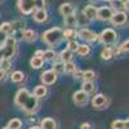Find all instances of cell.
Here are the masks:
<instances>
[{"label": "cell", "instance_id": "60d3db41", "mask_svg": "<svg viewBox=\"0 0 129 129\" xmlns=\"http://www.w3.org/2000/svg\"><path fill=\"white\" fill-rule=\"evenodd\" d=\"M3 58H5V49H4V47L0 48V61H2Z\"/></svg>", "mask_w": 129, "mask_h": 129}, {"label": "cell", "instance_id": "277c9868", "mask_svg": "<svg viewBox=\"0 0 129 129\" xmlns=\"http://www.w3.org/2000/svg\"><path fill=\"white\" fill-rule=\"evenodd\" d=\"M18 9L23 14H31L36 9L35 0H18Z\"/></svg>", "mask_w": 129, "mask_h": 129}, {"label": "cell", "instance_id": "e0dca14e", "mask_svg": "<svg viewBox=\"0 0 129 129\" xmlns=\"http://www.w3.org/2000/svg\"><path fill=\"white\" fill-rule=\"evenodd\" d=\"M75 52H76L79 56H81V57H87L90 53V47L88 44H79Z\"/></svg>", "mask_w": 129, "mask_h": 129}, {"label": "cell", "instance_id": "1f68e13d", "mask_svg": "<svg viewBox=\"0 0 129 129\" xmlns=\"http://www.w3.org/2000/svg\"><path fill=\"white\" fill-rule=\"evenodd\" d=\"M0 31H3L4 34H12L13 32V28H12V25H10V22H4L2 23V26H0Z\"/></svg>", "mask_w": 129, "mask_h": 129}, {"label": "cell", "instance_id": "ffe728a7", "mask_svg": "<svg viewBox=\"0 0 129 129\" xmlns=\"http://www.w3.org/2000/svg\"><path fill=\"white\" fill-rule=\"evenodd\" d=\"M78 36V31L74 30L72 27H67L66 30L63 31V39H69V40H72Z\"/></svg>", "mask_w": 129, "mask_h": 129}, {"label": "cell", "instance_id": "f35d334b", "mask_svg": "<svg viewBox=\"0 0 129 129\" xmlns=\"http://www.w3.org/2000/svg\"><path fill=\"white\" fill-rule=\"evenodd\" d=\"M5 78H7V71L0 69V83H3L5 80Z\"/></svg>", "mask_w": 129, "mask_h": 129}, {"label": "cell", "instance_id": "7dc6e473", "mask_svg": "<svg viewBox=\"0 0 129 129\" xmlns=\"http://www.w3.org/2000/svg\"><path fill=\"white\" fill-rule=\"evenodd\" d=\"M3 129H9V128H8V126H7V128H3Z\"/></svg>", "mask_w": 129, "mask_h": 129}, {"label": "cell", "instance_id": "cb8c5ba5", "mask_svg": "<svg viewBox=\"0 0 129 129\" xmlns=\"http://www.w3.org/2000/svg\"><path fill=\"white\" fill-rule=\"evenodd\" d=\"M43 63H44V59L40 58V57H32L31 61H30V64H31V67L32 69H40L43 66Z\"/></svg>", "mask_w": 129, "mask_h": 129}, {"label": "cell", "instance_id": "484cf974", "mask_svg": "<svg viewBox=\"0 0 129 129\" xmlns=\"http://www.w3.org/2000/svg\"><path fill=\"white\" fill-rule=\"evenodd\" d=\"M75 70H76V66H75V63L69 61V62H63V72L66 74H72Z\"/></svg>", "mask_w": 129, "mask_h": 129}, {"label": "cell", "instance_id": "7c38bea8", "mask_svg": "<svg viewBox=\"0 0 129 129\" xmlns=\"http://www.w3.org/2000/svg\"><path fill=\"white\" fill-rule=\"evenodd\" d=\"M40 128L41 129H57L58 124H57V121L54 119H52V117H45V119L41 120Z\"/></svg>", "mask_w": 129, "mask_h": 129}, {"label": "cell", "instance_id": "5bb4252c", "mask_svg": "<svg viewBox=\"0 0 129 129\" xmlns=\"http://www.w3.org/2000/svg\"><path fill=\"white\" fill-rule=\"evenodd\" d=\"M22 39H25L27 43H34L38 39V34L34 30H25L22 32Z\"/></svg>", "mask_w": 129, "mask_h": 129}, {"label": "cell", "instance_id": "7402d4cb", "mask_svg": "<svg viewBox=\"0 0 129 129\" xmlns=\"http://www.w3.org/2000/svg\"><path fill=\"white\" fill-rule=\"evenodd\" d=\"M59 58H61L62 62H69V61H71V59H72V52L66 48L64 50H62V52L59 53Z\"/></svg>", "mask_w": 129, "mask_h": 129}, {"label": "cell", "instance_id": "4fadbf2b", "mask_svg": "<svg viewBox=\"0 0 129 129\" xmlns=\"http://www.w3.org/2000/svg\"><path fill=\"white\" fill-rule=\"evenodd\" d=\"M83 14L89 21H93V19H95V16H97V8L94 5H87L83 9Z\"/></svg>", "mask_w": 129, "mask_h": 129}, {"label": "cell", "instance_id": "836d02e7", "mask_svg": "<svg viewBox=\"0 0 129 129\" xmlns=\"http://www.w3.org/2000/svg\"><path fill=\"white\" fill-rule=\"evenodd\" d=\"M78 45H79V43L75 40V39H72V40H70L67 43V49L71 50V52H75V50H76V48H78Z\"/></svg>", "mask_w": 129, "mask_h": 129}, {"label": "cell", "instance_id": "8d00e7d4", "mask_svg": "<svg viewBox=\"0 0 129 129\" xmlns=\"http://www.w3.org/2000/svg\"><path fill=\"white\" fill-rule=\"evenodd\" d=\"M83 74H84V71H81V70H75L74 72H72V75H74V79L75 80H83Z\"/></svg>", "mask_w": 129, "mask_h": 129}, {"label": "cell", "instance_id": "4dcf8cb0", "mask_svg": "<svg viewBox=\"0 0 129 129\" xmlns=\"http://www.w3.org/2000/svg\"><path fill=\"white\" fill-rule=\"evenodd\" d=\"M10 25H12L13 31H17V30H23V27H25V21H22V19L13 21V22H10Z\"/></svg>", "mask_w": 129, "mask_h": 129}, {"label": "cell", "instance_id": "d4e9b609", "mask_svg": "<svg viewBox=\"0 0 129 129\" xmlns=\"http://www.w3.org/2000/svg\"><path fill=\"white\" fill-rule=\"evenodd\" d=\"M23 79H25V75L21 71H14L12 75H10V80H12L13 83H21V81H23Z\"/></svg>", "mask_w": 129, "mask_h": 129}, {"label": "cell", "instance_id": "30bf717a", "mask_svg": "<svg viewBox=\"0 0 129 129\" xmlns=\"http://www.w3.org/2000/svg\"><path fill=\"white\" fill-rule=\"evenodd\" d=\"M92 105L94 109L97 110H102L103 107L107 105V97L103 95V94H97L94 98L92 100Z\"/></svg>", "mask_w": 129, "mask_h": 129}, {"label": "cell", "instance_id": "d590c367", "mask_svg": "<svg viewBox=\"0 0 129 129\" xmlns=\"http://www.w3.org/2000/svg\"><path fill=\"white\" fill-rule=\"evenodd\" d=\"M128 45H129V40H125L120 45V48L116 50V53H125V52H128Z\"/></svg>", "mask_w": 129, "mask_h": 129}, {"label": "cell", "instance_id": "74e56055", "mask_svg": "<svg viewBox=\"0 0 129 129\" xmlns=\"http://www.w3.org/2000/svg\"><path fill=\"white\" fill-rule=\"evenodd\" d=\"M35 5H36V9L44 8L45 7V0H35Z\"/></svg>", "mask_w": 129, "mask_h": 129}, {"label": "cell", "instance_id": "4316f807", "mask_svg": "<svg viewBox=\"0 0 129 129\" xmlns=\"http://www.w3.org/2000/svg\"><path fill=\"white\" fill-rule=\"evenodd\" d=\"M21 126H22V121H21L19 119H17V117L10 119L9 123H8V128L9 129H21Z\"/></svg>", "mask_w": 129, "mask_h": 129}, {"label": "cell", "instance_id": "ba28073f", "mask_svg": "<svg viewBox=\"0 0 129 129\" xmlns=\"http://www.w3.org/2000/svg\"><path fill=\"white\" fill-rule=\"evenodd\" d=\"M88 93H85L83 89L81 90H78V92H75L74 95H72V100H74V103L75 105H78V106H84V105H87L88 102Z\"/></svg>", "mask_w": 129, "mask_h": 129}, {"label": "cell", "instance_id": "8992f818", "mask_svg": "<svg viewBox=\"0 0 129 129\" xmlns=\"http://www.w3.org/2000/svg\"><path fill=\"white\" fill-rule=\"evenodd\" d=\"M112 13L114 12H112V9L110 7H101V8H97L95 18L100 19V21H110Z\"/></svg>", "mask_w": 129, "mask_h": 129}, {"label": "cell", "instance_id": "5b68a950", "mask_svg": "<svg viewBox=\"0 0 129 129\" xmlns=\"http://www.w3.org/2000/svg\"><path fill=\"white\" fill-rule=\"evenodd\" d=\"M78 36L81 38L85 41H88V43H93V41L98 40V35H97L95 32H93L92 30H89V28H81L78 32Z\"/></svg>", "mask_w": 129, "mask_h": 129}, {"label": "cell", "instance_id": "e575fe53", "mask_svg": "<svg viewBox=\"0 0 129 129\" xmlns=\"http://www.w3.org/2000/svg\"><path fill=\"white\" fill-rule=\"evenodd\" d=\"M124 120H115L112 124H111V128L112 129H124Z\"/></svg>", "mask_w": 129, "mask_h": 129}, {"label": "cell", "instance_id": "603a6c76", "mask_svg": "<svg viewBox=\"0 0 129 129\" xmlns=\"http://www.w3.org/2000/svg\"><path fill=\"white\" fill-rule=\"evenodd\" d=\"M83 90L85 92V93H88V94H90V93H93L94 92V89H95V85H94V83L93 81H85L84 80V83H83Z\"/></svg>", "mask_w": 129, "mask_h": 129}, {"label": "cell", "instance_id": "7bdbcfd3", "mask_svg": "<svg viewBox=\"0 0 129 129\" xmlns=\"http://www.w3.org/2000/svg\"><path fill=\"white\" fill-rule=\"evenodd\" d=\"M128 4H129V0H124V10L128 12Z\"/></svg>", "mask_w": 129, "mask_h": 129}, {"label": "cell", "instance_id": "2e32d148", "mask_svg": "<svg viewBox=\"0 0 129 129\" xmlns=\"http://www.w3.org/2000/svg\"><path fill=\"white\" fill-rule=\"evenodd\" d=\"M74 12H75V9H74V5L71 3H63L59 7V13L62 16H67V14H71Z\"/></svg>", "mask_w": 129, "mask_h": 129}, {"label": "cell", "instance_id": "ab89813d", "mask_svg": "<svg viewBox=\"0 0 129 129\" xmlns=\"http://www.w3.org/2000/svg\"><path fill=\"white\" fill-rule=\"evenodd\" d=\"M5 38H7V34H4L3 31H0V45H3V43L5 41Z\"/></svg>", "mask_w": 129, "mask_h": 129}, {"label": "cell", "instance_id": "b9f144b4", "mask_svg": "<svg viewBox=\"0 0 129 129\" xmlns=\"http://www.w3.org/2000/svg\"><path fill=\"white\" fill-rule=\"evenodd\" d=\"M35 57H40V58H43V50H36Z\"/></svg>", "mask_w": 129, "mask_h": 129}, {"label": "cell", "instance_id": "3957f363", "mask_svg": "<svg viewBox=\"0 0 129 129\" xmlns=\"http://www.w3.org/2000/svg\"><path fill=\"white\" fill-rule=\"evenodd\" d=\"M98 39L105 45H114L117 41V34L112 28H106L101 32V35H98Z\"/></svg>", "mask_w": 129, "mask_h": 129}, {"label": "cell", "instance_id": "f1b7e54d", "mask_svg": "<svg viewBox=\"0 0 129 129\" xmlns=\"http://www.w3.org/2000/svg\"><path fill=\"white\" fill-rule=\"evenodd\" d=\"M83 80H85V81H94V80H95V72L92 71V70L84 71V74H83Z\"/></svg>", "mask_w": 129, "mask_h": 129}, {"label": "cell", "instance_id": "d6986e66", "mask_svg": "<svg viewBox=\"0 0 129 129\" xmlns=\"http://www.w3.org/2000/svg\"><path fill=\"white\" fill-rule=\"evenodd\" d=\"M111 9L116 12H124V0H111Z\"/></svg>", "mask_w": 129, "mask_h": 129}, {"label": "cell", "instance_id": "52a82bcc", "mask_svg": "<svg viewBox=\"0 0 129 129\" xmlns=\"http://www.w3.org/2000/svg\"><path fill=\"white\" fill-rule=\"evenodd\" d=\"M40 79L44 85H52L57 81V74L53 70H48V71H44L41 74Z\"/></svg>", "mask_w": 129, "mask_h": 129}, {"label": "cell", "instance_id": "ee69618b", "mask_svg": "<svg viewBox=\"0 0 129 129\" xmlns=\"http://www.w3.org/2000/svg\"><path fill=\"white\" fill-rule=\"evenodd\" d=\"M30 129H41V128H40V126H31Z\"/></svg>", "mask_w": 129, "mask_h": 129}, {"label": "cell", "instance_id": "9a60e30c", "mask_svg": "<svg viewBox=\"0 0 129 129\" xmlns=\"http://www.w3.org/2000/svg\"><path fill=\"white\" fill-rule=\"evenodd\" d=\"M63 22H64V26L67 27H74L78 25V19H76V16L74 13L71 14H67V16H63Z\"/></svg>", "mask_w": 129, "mask_h": 129}, {"label": "cell", "instance_id": "8fae6325", "mask_svg": "<svg viewBox=\"0 0 129 129\" xmlns=\"http://www.w3.org/2000/svg\"><path fill=\"white\" fill-rule=\"evenodd\" d=\"M34 16H32V18H34L35 22H39V23H43V22H45V21L48 19V13H47V10L45 8H40V9H35L34 12Z\"/></svg>", "mask_w": 129, "mask_h": 129}, {"label": "cell", "instance_id": "ac0fdd59", "mask_svg": "<svg viewBox=\"0 0 129 129\" xmlns=\"http://www.w3.org/2000/svg\"><path fill=\"white\" fill-rule=\"evenodd\" d=\"M47 92H48L47 90V87L43 84V85H38V87L34 89V93H32V94H34L36 98H43V97L47 95Z\"/></svg>", "mask_w": 129, "mask_h": 129}, {"label": "cell", "instance_id": "44dd1931", "mask_svg": "<svg viewBox=\"0 0 129 129\" xmlns=\"http://www.w3.org/2000/svg\"><path fill=\"white\" fill-rule=\"evenodd\" d=\"M114 49L112 48H105L103 50H102V53H101V57H102V59H105V61H110L112 57H114Z\"/></svg>", "mask_w": 129, "mask_h": 129}, {"label": "cell", "instance_id": "7a4b0ae2", "mask_svg": "<svg viewBox=\"0 0 129 129\" xmlns=\"http://www.w3.org/2000/svg\"><path fill=\"white\" fill-rule=\"evenodd\" d=\"M41 40L48 44L49 47H56L57 44L63 40V30L61 27H53L47 30L45 32H43Z\"/></svg>", "mask_w": 129, "mask_h": 129}, {"label": "cell", "instance_id": "d6a6232c", "mask_svg": "<svg viewBox=\"0 0 129 129\" xmlns=\"http://www.w3.org/2000/svg\"><path fill=\"white\" fill-rule=\"evenodd\" d=\"M52 70L54 71L56 74H61L63 72V62L62 61H57L53 63V66H52Z\"/></svg>", "mask_w": 129, "mask_h": 129}, {"label": "cell", "instance_id": "9c48e42d", "mask_svg": "<svg viewBox=\"0 0 129 129\" xmlns=\"http://www.w3.org/2000/svg\"><path fill=\"white\" fill-rule=\"evenodd\" d=\"M110 21H111V23L115 25V26H123V25L126 22V13H125V12H116V13H112Z\"/></svg>", "mask_w": 129, "mask_h": 129}, {"label": "cell", "instance_id": "f6af8a7d", "mask_svg": "<svg viewBox=\"0 0 129 129\" xmlns=\"http://www.w3.org/2000/svg\"><path fill=\"white\" fill-rule=\"evenodd\" d=\"M102 2H111V0H102Z\"/></svg>", "mask_w": 129, "mask_h": 129}, {"label": "cell", "instance_id": "6da1fadb", "mask_svg": "<svg viewBox=\"0 0 129 129\" xmlns=\"http://www.w3.org/2000/svg\"><path fill=\"white\" fill-rule=\"evenodd\" d=\"M14 105L19 107L21 110L32 114L39 109V98H36L34 94H31L27 89L22 88L17 92L14 97Z\"/></svg>", "mask_w": 129, "mask_h": 129}, {"label": "cell", "instance_id": "bcb514c9", "mask_svg": "<svg viewBox=\"0 0 129 129\" xmlns=\"http://www.w3.org/2000/svg\"><path fill=\"white\" fill-rule=\"evenodd\" d=\"M90 2H97V0H90Z\"/></svg>", "mask_w": 129, "mask_h": 129}, {"label": "cell", "instance_id": "83f0119b", "mask_svg": "<svg viewBox=\"0 0 129 129\" xmlns=\"http://www.w3.org/2000/svg\"><path fill=\"white\" fill-rule=\"evenodd\" d=\"M56 58V52L52 50V49H48L45 52H43V59L44 61H53Z\"/></svg>", "mask_w": 129, "mask_h": 129}, {"label": "cell", "instance_id": "f546056e", "mask_svg": "<svg viewBox=\"0 0 129 129\" xmlns=\"http://www.w3.org/2000/svg\"><path fill=\"white\" fill-rule=\"evenodd\" d=\"M10 67H12V62H10V58H3L0 61V69L4 71H9Z\"/></svg>", "mask_w": 129, "mask_h": 129}]
</instances>
